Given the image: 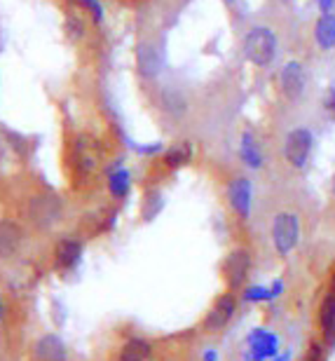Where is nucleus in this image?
Masks as SVG:
<instances>
[{"label": "nucleus", "instance_id": "f257e3e1", "mask_svg": "<svg viewBox=\"0 0 335 361\" xmlns=\"http://www.w3.org/2000/svg\"><path fill=\"white\" fill-rule=\"evenodd\" d=\"M26 216L38 230H52L63 219V202L52 192H38L28 197Z\"/></svg>", "mask_w": 335, "mask_h": 361}, {"label": "nucleus", "instance_id": "f03ea898", "mask_svg": "<svg viewBox=\"0 0 335 361\" xmlns=\"http://www.w3.org/2000/svg\"><path fill=\"white\" fill-rule=\"evenodd\" d=\"M276 52V38L267 26H253L244 38V56L253 66L265 68L272 63Z\"/></svg>", "mask_w": 335, "mask_h": 361}, {"label": "nucleus", "instance_id": "7ed1b4c3", "mask_svg": "<svg viewBox=\"0 0 335 361\" xmlns=\"http://www.w3.org/2000/svg\"><path fill=\"white\" fill-rule=\"evenodd\" d=\"M300 242V219L293 212H281L272 221V244L281 258H286Z\"/></svg>", "mask_w": 335, "mask_h": 361}, {"label": "nucleus", "instance_id": "20e7f679", "mask_svg": "<svg viewBox=\"0 0 335 361\" xmlns=\"http://www.w3.org/2000/svg\"><path fill=\"white\" fill-rule=\"evenodd\" d=\"M237 314V295L235 291H225L214 300V305L204 317V331L207 334H221V331L228 326V324L235 319Z\"/></svg>", "mask_w": 335, "mask_h": 361}, {"label": "nucleus", "instance_id": "39448f33", "mask_svg": "<svg viewBox=\"0 0 335 361\" xmlns=\"http://www.w3.org/2000/svg\"><path fill=\"white\" fill-rule=\"evenodd\" d=\"M312 143H315L312 132L305 127H298L286 136V141H284V157H286V162L291 167L303 169L305 164H307L310 153H312Z\"/></svg>", "mask_w": 335, "mask_h": 361}, {"label": "nucleus", "instance_id": "423d86ee", "mask_svg": "<svg viewBox=\"0 0 335 361\" xmlns=\"http://www.w3.org/2000/svg\"><path fill=\"white\" fill-rule=\"evenodd\" d=\"M249 272H251L249 249H235L225 256L223 277H225V284H228V291H237V288H242L246 277H249Z\"/></svg>", "mask_w": 335, "mask_h": 361}, {"label": "nucleus", "instance_id": "0eeeda50", "mask_svg": "<svg viewBox=\"0 0 335 361\" xmlns=\"http://www.w3.org/2000/svg\"><path fill=\"white\" fill-rule=\"evenodd\" d=\"M26 233L19 221L14 219H0V263L12 261L24 247Z\"/></svg>", "mask_w": 335, "mask_h": 361}, {"label": "nucleus", "instance_id": "6e6552de", "mask_svg": "<svg viewBox=\"0 0 335 361\" xmlns=\"http://www.w3.org/2000/svg\"><path fill=\"white\" fill-rule=\"evenodd\" d=\"M279 350V338L267 329H253L246 338V359L249 361H269Z\"/></svg>", "mask_w": 335, "mask_h": 361}, {"label": "nucleus", "instance_id": "1a4fd4ad", "mask_svg": "<svg viewBox=\"0 0 335 361\" xmlns=\"http://www.w3.org/2000/svg\"><path fill=\"white\" fill-rule=\"evenodd\" d=\"M279 90L288 101H298L307 90V73L300 61H288L279 73Z\"/></svg>", "mask_w": 335, "mask_h": 361}, {"label": "nucleus", "instance_id": "9d476101", "mask_svg": "<svg viewBox=\"0 0 335 361\" xmlns=\"http://www.w3.org/2000/svg\"><path fill=\"white\" fill-rule=\"evenodd\" d=\"M228 202L230 209L239 219L246 221L251 214V180L246 176H235L228 183Z\"/></svg>", "mask_w": 335, "mask_h": 361}, {"label": "nucleus", "instance_id": "9b49d317", "mask_svg": "<svg viewBox=\"0 0 335 361\" xmlns=\"http://www.w3.org/2000/svg\"><path fill=\"white\" fill-rule=\"evenodd\" d=\"M71 167L75 171L78 178H90L94 171L99 167V153L97 148L92 146L90 141L80 139L73 148V155H71Z\"/></svg>", "mask_w": 335, "mask_h": 361}, {"label": "nucleus", "instance_id": "f8f14e48", "mask_svg": "<svg viewBox=\"0 0 335 361\" xmlns=\"http://www.w3.org/2000/svg\"><path fill=\"white\" fill-rule=\"evenodd\" d=\"M33 361H68V348L56 334H45L33 343Z\"/></svg>", "mask_w": 335, "mask_h": 361}, {"label": "nucleus", "instance_id": "ddd939ff", "mask_svg": "<svg viewBox=\"0 0 335 361\" xmlns=\"http://www.w3.org/2000/svg\"><path fill=\"white\" fill-rule=\"evenodd\" d=\"M83 261V242L75 237H63L54 247V268L59 272L75 270Z\"/></svg>", "mask_w": 335, "mask_h": 361}, {"label": "nucleus", "instance_id": "4468645a", "mask_svg": "<svg viewBox=\"0 0 335 361\" xmlns=\"http://www.w3.org/2000/svg\"><path fill=\"white\" fill-rule=\"evenodd\" d=\"M162 52L155 42H141L136 47V66L143 78H157L162 71Z\"/></svg>", "mask_w": 335, "mask_h": 361}, {"label": "nucleus", "instance_id": "2eb2a0df", "mask_svg": "<svg viewBox=\"0 0 335 361\" xmlns=\"http://www.w3.org/2000/svg\"><path fill=\"white\" fill-rule=\"evenodd\" d=\"M157 104L162 108V113H166L169 118H183L188 113V99L183 97V92L173 90V87H164L159 92L157 97Z\"/></svg>", "mask_w": 335, "mask_h": 361}, {"label": "nucleus", "instance_id": "dca6fc26", "mask_svg": "<svg viewBox=\"0 0 335 361\" xmlns=\"http://www.w3.org/2000/svg\"><path fill=\"white\" fill-rule=\"evenodd\" d=\"M319 329H322L326 348L335 345V293H329L319 307Z\"/></svg>", "mask_w": 335, "mask_h": 361}, {"label": "nucleus", "instance_id": "f3484780", "mask_svg": "<svg viewBox=\"0 0 335 361\" xmlns=\"http://www.w3.org/2000/svg\"><path fill=\"white\" fill-rule=\"evenodd\" d=\"M152 357V343L145 338H129L120 345L118 361H150Z\"/></svg>", "mask_w": 335, "mask_h": 361}, {"label": "nucleus", "instance_id": "a211bd4d", "mask_svg": "<svg viewBox=\"0 0 335 361\" xmlns=\"http://www.w3.org/2000/svg\"><path fill=\"white\" fill-rule=\"evenodd\" d=\"M193 155H195L193 143L190 141H178L162 153V164L166 169H181L193 160Z\"/></svg>", "mask_w": 335, "mask_h": 361}, {"label": "nucleus", "instance_id": "6ab92c4d", "mask_svg": "<svg viewBox=\"0 0 335 361\" xmlns=\"http://www.w3.org/2000/svg\"><path fill=\"white\" fill-rule=\"evenodd\" d=\"M315 40L317 45L329 52V49L335 47V14H322L319 21L315 24Z\"/></svg>", "mask_w": 335, "mask_h": 361}, {"label": "nucleus", "instance_id": "aec40b11", "mask_svg": "<svg viewBox=\"0 0 335 361\" xmlns=\"http://www.w3.org/2000/svg\"><path fill=\"white\" fill-rule=\"evenodd\" d=\"M108 192L113 195L115 200H125L129 190H132V174H129V169L125 167H115L111 174H108Z\"/></svg>", "mask_w": 335, "mask_h": 361}, {"label": "nucleus", "instance_id": "412c9836", "mask_svg": "<svg viewBox=\"0 0 335 361\" xmlns=\"http://www.w3.org/2000/svg\"><path fill=\"white\" fill-rule=\"evenodd\" d=\"M239 157H242V162L246 167L251 169H260L263 167V153H260V146L256 143V136L251 132H246L242 136V143H239Z\"/></svg>", "mask_w": 335, "mask_h": 361}, {"label": "nucleus", "instance_id": "4be33fe9", "mask_svg": "<svg viewBox=\"0 0 335 361\" xmlns=\"http://www.w3.org/2000/svg\"><path fill=\"white\" fill-rule=\"evenodd\" d=\"M162 207H164L162 192H159V190H148V192H145V197H143V207H141L143 221H152L159 212H162Z\"/></svg>", "mask_w": 335, "mask_h": 361}, {"label": "nucleus", "instance_id": "5701e85b", "mask_svg": "<svg viewBox=\"0 0 335 361\" xmlns=\"http://www.w3.org/2000/svg\"><path fill=\"white\" fill-rule=\"evenodd\" d=\"M242 298L246 302H263V300H269V286H249L242 293Z\"/></svg>", "mask_w": 335, "mask_h": 361}, {"label": "nucleus", "instance_id": "b1692460", "mask_svg": "<svg viewBox=\"0 0 335 361\" xmlns=\"http://www.w3.org/2000/svg\"><path fill=\"white\" fill-rule=\"evenodd\" d=\"M78 3L92 14V19L97 21V24L104 21V5H101V0H78Z\"/></svg>", "mask_w": 335, "mask_h": 361}, {"label": "nucleus", "instance_id": "393cba45", "mask_svg": "<svg viewBox=\"0 0 335 361\" xmlns=\"http://www.w3.org/2000/svg\"><path fill=\"white\" fill-rule=\"evenodd\" d=\"M324 108H326V113H329V118L335 122V87H331L329 92H326V97H324Z\"/></svg>", "mask_w": 335, "mask_h": 361}, {"label": "nucleus", "instance_id": "a878e982", "mask_svg": "<svg viewBox=\"0 0 335 361\" xmlns=\"http://www.w3.org/2000/svg\"><path fill=\"white\" fill-rule=\"evenodd\" d=\"M319 5H322V12L324 14H331L333 7H335V0H319Z\"/></svg>", "mask_w": 335, "mask_h": 361}, {"label": "nucleus", "instance_id": "bb28decb", "mask_svg": "<svg viewBox=\"0 0 335 361\" xmlns=\"http://www.w3.org/2000/svg\"><path fill=\"white\" fill-rule=\"evenodd\" d=\"M202 361H218L216 350H207V352H204V359Z\"/></svg>", "mask_w": 335, "mask_h": 361}, {"label": "nucleus", "instance_id": "cd10ccee", "mask_svg": "<svg viewBox=\"0 0 335 361\" xmlns=\"http://www.w3.org/2000/svg\"><path fill=\"white\" fill-rule=\"evenodd\" d=\"M5 319V302H3V298H0V322Z\"/></svg>", "mask_w": 335, "mask_h": 361}, {"label": "nucleus", "instance_id": "c85d7f7f", "mask_svg": "<svg viewBox=\"0 0 335 361\" xmlns=\"http://www.w3.org/2000/svg\"><path fill=\"white\" fill-rule=\"evenodd\" d=\"M331 293H335V268H333V274H331Z\"/></svg>", "mask_w": 335, "mask_h": 361}, {"label": "nucleus", "instance_id": "c756f323", "mask_svg": "<svg viewBox=\"0 0 335 361\" xmlns=\"http://www.w3.org/2000/svg\"><path fill=\"white\" fill-rule=\"evenodd\" d=\"M274 361H291V355H288V352H286V355H281L279 359H274Z\"/></svg>", "mask_w": 335, "mask_h": 361}, {"label": "nucleus", "instance_id": "7c9ffc66", "mask_svg": "<svg viewBox=\"0 0 335 361\" xmlns=\"http://www.w3.org/2000/svg\"><path fill=\"white\" fill-rule=\"evenodd\" d=\"M331 190H333V195H335V176H333V183H331Z\"/></svg>", "mask_w": 335, "mask_h": 361}, {"label": "nucleus", "instance_id": "2f4dec72", "mask_svg": "<svg viewBox=\"0 0 335 361\" xmlns=\"http://www.w3.org/2000/svg\"><path fill=\"white\" fill-rule=\"evenodd\" d=\"M225 3H230V5H232V3H235V0H225Z\"/></svg>", "mask_w": 335, "mask_h": 361}]
</instances>
